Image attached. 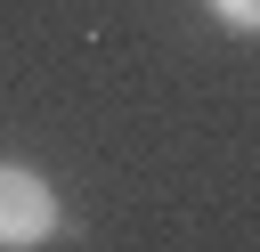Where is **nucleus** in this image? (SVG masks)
Returning a JSON list of instances; mask_svg holds the SVG:
<instances>
[{
	"label": "nucleus",
	"instance_id": "obj_1",
	"mask_svg": "<svg viewBox=\"0 0 260 252\" xmlns=\"http://www.w3.org/2000/svg\"><path fill=\"white\" fill-rule=\"evenodd\" d=\"M57 187L41 179V171H24V163H0V252H32V244H49L57 236Z\"/></svg>",
	"mask_w": 260,
	"mask_h": 252
},
{
	"label": "nucleus",
	"instance_id": "obj_2",
	"mask_svg": "<svg viewBox=\"0 0 260 252\" xmlns=\"http://www.w3.org/2000/svg\"><path fill=\"white\" fill-rule=\"evenodd\" d=\"M211 8H219L236 33H260V0H211Z\"/></svg>",
	"mask_w": 260,
	"mask_h": 252
}]
</instances>
